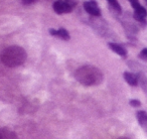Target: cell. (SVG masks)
Returning a JSON list of instances; mask_svg holds the SVG:
<instances>
[{"instance_id": "9c48e42d", "label": "cell", "mask_w": 147, "mask_h": 139, "mask_svg": "<svg viewBox=\"0 0 147 139\" xmlns=\"http://www.w3.org/2000/svg\"><path fill=\"white\" fill-rule=\"evenodd\" d=\"M109 47H110V49H112L113 51H115V53H116L117 55H121V57H125V55H127L126 49H125L123 47H121L120 45H117V43H109Z\"/></svg>"}, {"instance_id": "277c9868", "label": "cell", "mask_w": 147, "mask_h": 139, "mask_svg": "<svg viewBox=\"0 0 147 139\" xmlns=\"http://www.w3.org/2000/svg\"><path fill=\"white\" fill-rule=\"evenodd\" d=\"M84 8L89 14L94 15V16H99L101 14V10L98 7L97 3H95L94 1H87L84 3Z\"/></svg>"}, {"instance_id": "8fae6325", "label": "cell", "mask_w": 147, "mask_h": 139, "mask_svg": "<svg viewBox=\"0 0 147 139\" xmlns=\"http://www.w3.org/2000/svg\"><path fill=\"white\" fill-rule=\"evenodd\" d=\"M137 78H138V82H139V84H140L142 90L144 91L145 94L147 95V78L144 76V75H142V74L139 75Z\"/></svg>"}, {"instance_id": "9a60e30c", "label": "cell", "mask_w": 147, "mask_h": 139, "mask_svg": "<svg viewBox=\"0 0 147 139\" xmlns=\"http://www.w3.org/2000/svg\"><path fill=\"white\" fill-rule=\"evenodd\" d=\"M129 1H130L133 8H135V7H137L138 5H140V3L138 2V0H129Z\"/></svg>"}, {"instance_id": "ac0fdd59", "label": "cell", "mask_w": 147, "mask_h": 139, "mask_svg": "<svg viewBox=\"0 0 147 139\" xmlns=\"http://www.w3.org/2000/svg\"><path fill=\"white\" fill-rule=\"evenodd\" d=\"M145 1H146V3H147V0H145Z\"/></svg>"}, {"instance_id": "4fadbf2b", "label": "cell", "mask_w": 147, "mask_h": 139, "mask_svg": "<svg viewBox=\"0 0 147 139\" xmlns=\"http://www.w3.org/2000/svg\"><path fill=\"white\" fill-rule=\"evenodd\" d=\"M139 57H140L142 59H144V61H147V49H142V51L140 53Z\"/></svg>"}, {"instance_id": "7c38bea8", "label": "cell", "mask_w": 147, "mask_h": 139, "mask_svg": "<svg viewBox=\"0 0 147 139\" xmlns=\"http://www.w3.org/2000/svg\"><path fill=\"white\" fill-rule=\"evenodd\" d=\"M109 3L111 4V6L117 11V12H121V6L118 2H117V0H108Z\"/></svg>"}, {"instance_id": "ba28073f", "label": "cell", "mask_w": 147, "mask_h": 139, "mask_svg": "<svg viewBox=\"0 0 147 139\" xmlns=\"http://www.w3.org/2000/svg\"><path fill=\"white\" fill-rule=\"evenodd\" d=\"M49 32H51V34L55 35V36H59V37H61V39H65V40L69 39V32H67V31L65 30V29H63V28H61V29H59V30L51 29V30H49Z\"/></svg>"}, {"instance_id": "2e32d148", "label": "cell", "mask_w": 147, "mask_h": 139, "mask_svg": "<svg viewBox=\"0 0 147 139\" xmlns=\"http://www.w3.org/2000/svg\"><path fill=\"white\" fill-rule=\"evenodd\" d=\"M36 0H22V2L24 3V4L28 5V4H31V3H34Z\"/></svg>"}, {"instance_id": "8992f818", "label": "cell", "mask_w": 147, "mask_h": 139, "mask_svg": "<svg viewBox=\"0 0 147 139\" xmlns=\"http://www.w3.org/2000/svg\"><path fill=\"white\" fill-rule=\"evenodd\" d=\"M0 139H18L16 133L8 128H0Z\"/></svg>"}, {"instance_id": "7a4b0ae2", "label": "cell", "mask_w": 147, "mask_h": 139, "mask_svg": "<svg viewBox=\"0 0 147 139\" xmlns=\"http://www.w3.org/2000/svg\"><path fill=\"white\" fill-rule=\"evenodd\" d=\"M26 51L18 45H11V47H6L5 49H3L0 55L1 61L9 67L21 65L26 61Z\"/></svg>"}, {"instance_id": "6da1fadb", "label": "cell", "mask_w": 147, "mask_h": 139, "mask_svg": "<svg viewBox=\"0 0 147 139\" xmlns=\"http://www.w3.org/2000/svg\"><path fill=\"white\" fill-rule=\"evenodd\" d=\"M75 78L85 86H97L103 82L102 72L94 65H83L76 71Z\"/></svg>"}, {"instance_id": "30bf717a", "label": "cell", "mask_w": 147, "mask_h": 139, "mask_svg": "<svg viewBox=\"0 0 147 139\" xmlns=\"http://www.w3.org/2000/svg\"><path fill=\"white\" fill-rule=\"evenodd\" d=\"M124 79L131 86H136L138 84V78L134 74H132V73H128V72L124 73Z\"/></svg>"}, {"instance_id": "52a82bcc", "label": "cell", "mask_w": 147, "mask_h": 139, "mask_svg": "<svg viewBox=\"0 0 147 139\" xmlns=\"http://www.w3.org/2000/svg\"><path fill=\"white\" fill-rule=\"evenodd\" d=\"M137 119H138V122L140 124V126L145 131H147V113L145 111H139V112H137Z\"/></svg>"}, {"instance_id": "e0dca14e", "label": "cell", "mask_w": 147, "mask_h": 139, "mask_svg": "<svg viewBox=\"0 0 147 139\" xmlns=\"http://www.w3.org/2000/svg\"><path fill=\"white\" fill-rule=\"evenodd\" d=\"M119 139H129V138H127V137H121V138H119Z\"/></svg>"}, {"instance_id": "5b68a950", "label": "cell", "mask_w": 147, "mask_h": 139, "mask_svg": "<svg viewBox=\"0 0 147 139\" xmlns=\"http://www.w3.org/2000/svg\"><path fill=\"white\" fill-rule=\"evenodd\" d=\"M147 16V11L142 5H138L134 8V18L141 22H144Z\"/></svg>"}, {"instance_id": "5bb4252c", "label": "cell", "mask_w": 147, "mask_h": 139, "mask_svg": "<svg viewBox=\"0 0 147 139\" xmlns=\"http://www.w3.org/2000/svg\"><path fill=\"white\" fill-rule=\"evenodd\" d=\"M130 105L133 107H139L141 105V103H140V101H138V100H131Z\"/></svg>"}, {"instance_id": "3957f363", "label": "cell", "mask_w": 147, "mask_h": 139, "mask_svg": "<svg viewBox=\"0 0 147 139\" xmlns=\"http://www.w3.org/2000/svg\"><path fill=\"white\" fill-rule=\"evenodd\" d=\"M53 10L57 13V14H63V13H69L71 11V6L67 4L65 1H55L53 3Z\"/></svg>"}]
</instances>
